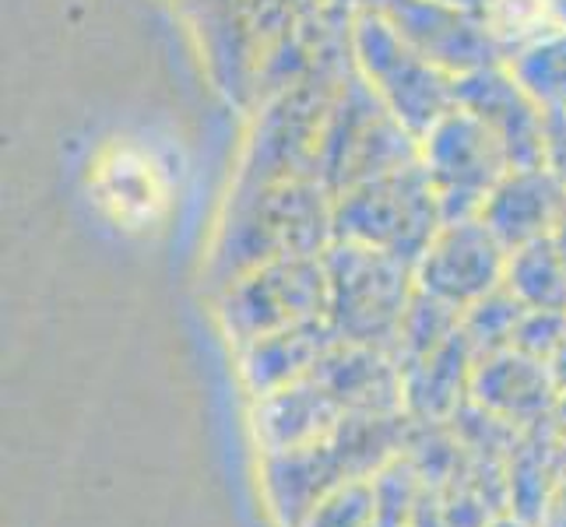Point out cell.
<instances>
[{"mask_svg":"<svg viewBox=\"0 0 566 527\" xmlns=\"http://www.w3.org/2000/svg\"><path fill=\"white\" fill-rule=\"evenodd\" d=\"M92 190L120 225H148L166 204V180L142 148L116 145L92 172Z\"/></svg>","mask_w":566,"mask_h":527,"instance_id":"cell-1","label":"cell"}]
</instances>
